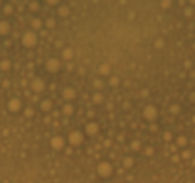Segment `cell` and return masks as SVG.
I'll return each mask as SVG.
<instances>
[{
	"label": "cell",
	"instance_id": "cell-1",
	"mask_svg": "<svg viewBox=\"0 0 195 183\" xmlns=\"http://www.w3.org/2000/svg\"><path fill=\"white\" fill-rule=\"evenodd\" d=\"M96 173L99 175L101 178H109L112 173H114V165L109 160H103L96 165Z\"/></svg>",
	"mask_w": 195,
	"mask_h": 183
},
{
	"label": "cell",
	"instance_id": "cell-2",
	"mask_svg": "<svg viewBox=\"0 0 195 183\" xmlns=\"http://www.w3.org/2000/svg\"><path fill=\"white\" fill-rule=\"evenodd\" d=\"M142 115H143V118H145L146 122L153 123L156 118H158V109H156V105H153V104L145 105V109H143Z\"/></svg>",
	"mask_w": 195,
	"mask_h": 183
},
{
	"label": "cell",
	"instance_id": "cell-3",
	"mask_svg": "<svg viewBox=\"0 0 195 183\" xmlns=\"http://www.w3.org/2000/svg\"><path fill=\"white\" fill-rule=\"evenodd\" d=\"M21 42L25 47H28V49H31V47H34L37 44V34L31 29V31H26L21 37Z\"/></svg>",
	"mask_w": 195,
	"mask_h": 183
},
{
	"label": "cell",
	"instance_id": "cell-4",
	"mask_svg": "<svg viewBox=\"0 0 195 183\" xmlns=\"http://www.w3.org/2000/svg\"><path fill=\"white\" fill-rule=\"evenodd\" d=\"M83 139H85L83 133L78 131V130H73V131L68 133V144H70V146H81Z\"/></svg>",
	"mask_w": 195,
	"mask_h": 183
},
{
	"label": "cell",
	"instance_id": "cell-5",
	"mask_svg": "<svg viewBox=\"0 0 195 183\" xmlns=\"http://www.w3.org/2000/svg\"><path fill=\"white\" fill-rule=\"evenodd\" d=\"M60 68H62V62L58 60V59H49L46 62V70L49 73H57Z\"/></svg>",
	"mask_w": 195,
	"mask_h": 183
},
{
	"label": "cell",
	"instance_id": "cell-6",
	"mask_svg": "<svg viewBox=\"0 0 195 183\" xmlns=\"http://www.w3.org/2000/svg\"><path fill=\"white\" fill-rule=\"evenodd\" d=\"M99 125H98V122H88L85 125V133L88 134V136H96L98 133H99Z\"/></svg>",
	"mask_w": 195,
	"mask_h": 183
},
{
	"label": "cell",
	"instance_id": "cell-7",
	"mask_svg": "<svg viewBox=\"0 0 195 183\" xmlns=\"http://www.w3.org/2000/svg\"><path fill=\"white\" fill-rule=\"evenodd\" d=\"M21 105H23L21 101H20L18 97H13V99H10V101H8L7 109H8L10 112H20V110H21Z\"/></svg>",
	"mask_w": 195,
	"mask_h": 183
},
{
	"label": "cell",
	"instance_id": "cell-8",
	"mask_svg": "<svg viewBox=\"0 0 195 183\" xmlns=\"http://www.w3.org/2000/svg\"><path fill=\"white\" fill-rule=\"evenodd\" d=\"M31 89L34 91V92H42L44 89H46V83H44V80L42 78H34L33 81H31Z\"/></svg>",
	"mask_w": 195,
	"mask_h": 183
},
{
	"label": "cell",
	"instance_id": "cell-9",
	"mask_svg": "<svg viewBox=\"0 0 195 183\" xmlns=\"http://www.w3.org/2000/svg\"><path fill=\"white\" fill-rule=\"evenodd\" d=\"M51 148L55 149V151H62V149L65 148L64 138H62V136H54V138L51 139Z\"/></svg>",
	"mask_w": 195,
	"mask_h": 183
},
{
	"label": "cell",
	"instance_id": "cell-10",
	"mask_svg": "<svg viewBox=\"0 0 195 183\" xmlns=\"http://www.w3.org/2000/svg\"><path fill=\"white\" fill-rule=\"evenodd\" d=\"M62 97L65 99V101H73L75 97H76V91L73 89V88H65L64 91H62Z\"/></svg>",
	"mask_w": 195,
	"mask_h": 183
},
{
	"label": "cell",
	"instance_id": "cell-11",
	"mask_svg": "<svg viewBox=\"0 0 195 183\" xmlns=\"http://www.w3.org/2000/svg\"><path fill=\"white\" fill-rule=\"evenodd\" d=\"M111 68H112V66L109 63H101L99 66H98V73H99L101 76H109L111 75Z\"/></svg>",
	"mask_w": 195,
	"mask_h": 183
},
{
	"label": "cell",
	"instance_id": "cell-12",
	"mask_svg": "<svg viewBox=\"0 0 195 183\" xmlns=\"http://www.w3.org/2000/svg\"><path fill=\"white\" fill-rule=\"evenodd\" d=\"M135 165V159L132 157V156H125L124 159H122V167L124 169H132Z\"/></svg>",
	"mask_w": 195,
	"mask_h": 183
},
{
	"label": "cell",
	"instance_id": "cell-13",
	"mask_svg": "<svg viewBox=\"0 0 195 183\" xmlns=\"http://www.w3.org/2000/svg\"><path fill=\"white\" fill-rule=\"evenodd\" d=\"M57 15L62 16V18H67L68 15H70V7H67V5H58V8H57Z\"/></svg>",
	"mask_w": 195,
	"mask_h": 183
},
{
	"label": "cell",
	"instance_id": "cell-14",
	"mask_svg": "<svg viewBox=\"0 0 195 183\" xmlns=\"http://www.w3.org/2000/svg\"><path fill=\"white\" fill-rule=\"evenodd\" d=\"M176 146H177V148H185V146H187V144H189V139H187V136H184V134H181V136H177V138H176Z\"/></svg>",
	"mask_w": 195,
	"mask_h": 183
},
{
	"label": "cell",
	"instance_id": "cell-15",
	"mask_svg": "<svg viewBox=\"0 0 195 183\" xmlns=\"http://www.w3.org/2000/svg\"><path fill=\"white\" fill-rule=\"evenodd\" d=\"M91 101H93V104H94V105H101V104H103V101H104V97H103V94H101L99 91H96V92H93Z\"/></svg>",
	"mask_w": 195,
	"mask_h": 183
},
{
	"label": "cell",
	"instance_id": "cell-16",
	"mask_svg": "<svg viewBox=\"0 0 195 183\" xmlns=\"http://www.w3.org/2000/svg\"><path fill=\"white\" fill-rule=\"evenodd\" d=\"M62 59H64V60H72V59H73V49H70V47H65V49L62 50Z\"/></svg>",
	"mask_w": 195,
	"mask_h": 183
},
{
	"label": "cell",
	"instance_id": "cell-17",
	"mask_svg": "<svg viewBox=\"0 0 195 183\" xmlns=\"http://www.w3.org/2000/svg\"><path fill=\"white\" fill-rule=\"evenodd\" d=\"M73 112H75V109H73V105L70 102H67L64 107H62V113L67 115V117H68V115H73Z\"/></svg>",
	"mask_w": 195,
	"mask_h": 183
},
{
	"label": "cell",
	"instance_id": "cell-18",
	"mask_svg": "<svg viewBox=\"0 0 195 183\" xmlns=\"http://www.w3.org/2000/svg\"><path fill=\"white\" fill-rule=\"evenodd\" d=\"M10 33V23L8 21H0V36H5Z\"/></svg>",
	"mask_w": 195,
	"mask_h": 183
},
{
	"label": "cell",
	"instance_id": "cell-19",
	"mask_svg": "<svg viewBox=\"0 0 195 183\" xmlns=\"http://www.w3.org/2000/svg\"><path fill=\"white\" fill-rule=\"evenodd\" d=\"M29 24H31L33 31H37V29H41V28H42V21L39 20V18H33V20H31V23H29Z\"/></svg>",
	"mask_w": 195,
	"mask_h": 183
},
{
	"label": "cell",
	"instance_id": "cell-20",
	"mask_svg": "<svg viewBox=\"0 0 195 183\" xmlns=\"http://www.w3.org/2000/svg\"><path fill=\"white\" fill-rule=\"evenodd\" d=\"M52 109V102L49 101V99H46V101H41V110L42 112H49Z\"/></svg>",
	"mask_w": 195,
	"mask_h": 183
},
{
	"label": "cell",
	"instance_id": "cell-21",
	"mask_svg": "<svg viewBox=\"0 0 195 183\" xmlns=\"http://www.w3.org/2000/svg\"><path fill=\"white\" fill-rule=\"evenodd\" d=\"M120 84V78H119V76H111V78H109V86H111V88H117V86H119Z\"/></svg>",
	"mask_w": 195,
	"mask_h": 183
},
{
	"label": "cell",
	"instance_id": "cell-22",
	"mask_svg": "<svg viewBox=\"0 0 195 183\" xmlns=\"http://www.w3.org/2000/svg\"><path fill=\"white\" fill-rule=\"evenodd\" d=\"M169 112H171L172 115H177V113H181V105H179L177 102L171 104V105H169Z\"/></svg>",
	"mask_w": 195,
	"mask_h": 183
},
{
	"label": "cell",
	"instance_id": "cell-23",
	"mask_svg": "<svg viewBox=\"0 0 195 183\" xmlns=\"http://www.w3.org/2000/svg\"><path fill=\"white\" fill-rule=\"evenodd\" d=\"M159 7L163 10H169L172 7V0H159Z\"/></svg>",
	"mask_w": 195,
	"mask_h": 183
},
{
	"label": "cell",
	"instance_id": "cell-24",
	"mask_svg": "<svg viewBox=\"0 0 195 183\" xmlns=\"http://www.w3.org/2000/svg\"><path fill=\"white\" fill-rule=\"evenodd\" d=\"M130 149H132V151H140V149H142V141L133 139V141L130 143Z\"/></svg>",
	"mask_w": 195,
	"mask_h": 183
},
{
	"label": "cell",
	"instance_id": "cell-25",
	"mask_svg": "<svg viewBox=\"0 0 195 183\" xmlns=\"http://www.w3.org/2000/svg\"><path fill=\"white\" fill-rule=\"evenodd\" d=\"M184 16L185 18H192L193 16V7H184Z\"/></svg>",
	"mask_w": 195,
	"mask_h": 183
},
{
	"label": "cell",
	"instance_id": "cell-26",
	"mask_svg": "<svg viewBox=\"0 0 195 183\" xmlns=\"http://www.w3.org/2000/svg\"><path fill=\"white\" fill-rule=\"evenodd\" d=\"M28 8H29V12H39L41 5H39V2H29Z\"/></svg>",
	"mask_w": 195,
	"mask_h": 183
},
{
	"label": "cell",
	"instance_id": "cell-27",
	"mask_svg": "<svg viewBox=\"0 0 195 183\" xmlns=\"http://www.w3.org/2000/svg\"><path fill=\"white\" fill-rule=\"evenodd\" d=\"M143 152H145L146 157H153V156H154V148H153V146H146Z\"/></svg>",
	"mask_w": 195,
	"mask_h": 183
},
{
	"label": "cell",
	"instance_id": "cell-28",
	"mask_svg": "<svg viewBox=\"0 0 195 183\" xmlns=\"http://www.w3.org/2000/svg\"><path fill=\"white\" fill-rule=\"evenodd\" d=\"M154 47H156V49H163V47H164V39H163V37H158V39L154 41Z\"/></svg>",
	"mask_w": 195,
	"mask_h": 183
},
{
	"label": "cell",
	"instance_id": "cell-29",
	"mask_svg": "<svg viewBox=\"0 0 195 183\" xmlns=\"http://www.w3.org/2000/svg\"><path fill=\"white\" fill-rule=\"evenodd\" d=\"M163 139H164L166 143H171V139H172V133H171V131H164V133H163Z\"/></svg>",
	"mask_w": 195,
	"mask_h": 183
},
{
	"label": "cell",
	"instance_id": "cell-30",
	"mask_svg": "<svg viewBox=\"0 0 195 183\" xmlns=\"http://www.w3.org/2000/svg\"><path fill=\"white\" fill-rule=\"evenodd\" d=\"M3 13H5V15H12V13H13V5L7 3V5L3 7Z\"/></svg>",
	"mask_w": 195,
	"mask_h": 183
},
{
	"label": "cell",
	"instance_id": "cell-31",
	"mask_svg": "<svg viewBox=\"0 0 195 183\" xmlns=\"http://www.w3.org/2000/svg\"><path fill=\"white\" fill-rule=\"evenodd\" d=\"M190 157H192V152L187 151V149H184L182 154H181V159H185V160H187V159H190Z\"/></svg>",
	"mask_w": 195,
	"mask_h": 183
},
{
	"label": "cell",
	"instance_id": "cell-32",
	"mask_svg": "<svg viewBox=\"0 0 195 183\" xmlns=\"http://www.w3.org/2000/svg\"><path fill=\"white\" fill-rule=\"evenodd\" d=\"M10 66H12V63H10L8 60H3L2 63H0V68L2 70H10Z\"/></svg>",
	"mask_w": 195,
	"mask_h": 183
},
{
	"label": "cell",
	"instance_id": "cell-33",
	"mask_svg": "<svg viewBox=\"0 0 195 183\" xmlns=\"http://www.w3.org/2000/svg\"><path fill=\"white\" fill-rule=\"evenodd\" d=\"M93 86H94L96 89H101L103 86H104V83H103V80H94L93 81Z\"/></svg>",
	"mask_w": 195,
	"mask_h": 183
},
{
	"label": "cell",
	"instance_id": "cell-34",
	"mask_svg": "<svg viewBox=\"0 0 195 183\" xmlns=\"http://www.w3.org/2000/svg\"><path fill=\"white\" fill-rule=\"evenodd\" d=\"M55 26V20L54 18H47L46 20V28H54Z\"/></svg>",
	"mask_w": 195,
	"mask_h": 183
},
{
	"label": "cell",
	"instance_id": "cell-35",
	"mask_svg": "<svg viewBox=\"0 0 195 183\" xmlns=\"http://www.w3.org/2000/svg\"><path fill=\"white\" fill-rule=\"evenodd\" d=\"M171 160H172L174 164H177V162L181 160V156H179L177 152H176V154H172V156H171Z\"/></svg>",
	"mask_w": 195,
	"mask_h": 183
},
{
	"label": "cell",
	"instance_id": "cell-36",
	"mask_svg": "<svg viewBox=\"0 0 195 183\" xmlns=\"http://www.w3.org/2000/svg\"><path fill=\"white\" fill-rule=\"evenodd\" d=\"M44 2H46L47 5H52V7H54V5H58V2H60V0H44Z\"/></svg>",
	"mask_w": 195,
	"mask_h": 183
},
{
	"label": "cell",
	"instance_id": "cell-37",
	"mask_svg": "<svg viewBox=\"0 0 195 183\" xmlns=\"http://www.w3.org/2000/svg\"><path fill=\"white\" fill-rule=\"evenodd\" d=\"M169 151H171L172 154H176V152H177V146H176L174 143H171V144H169Z\"/></svg>",
	"mask_w": 195,
	"mask_h": 183
},
{
	"label": "cell",
	"instance_id": "cell-38",
	"mask_svg": "<svg viewBox=\"0 0 195 183\" xmlns=\"http://www.w3.org/2000/svg\"><path fill=\"white\" fill-rule=\"evenodd\" d=\"M130 105H132V104H130L129 101H125V102L122 104V109H124V110H130Z\"/></svg>",
	"mask_w": 195,
	"mask_h": 183
},
{
	"label": "cell",
	"instance_id": "cell-39",
	"mask_svg": "<svg viewBox=\"0 0 195 183\" xmlns=\"http://www.w3.org/2000/svg\"><path fill=\"white\" fill-rule=\"evenodd\" d=\"M150 131H151V133H156V131H158V125L150 123Z\"/></svg>",
	"mask_w": 195,
	"mask_h": 183
},
{
	"label": "cell",
	"instance_id": "cell-40",
	"mask_svg": "<svg viewBox=\"0 0 195 183\" xmlns=\"http://www.w3.org/2000/svg\"><path fill=\"white\" fill-rule=\"evenodd\" d=\"M184 66H185V70H190V68H192V62H185Z\"/></svg>",
	"mask_w": 195,
	"mask_h": 183
},
{
	"label": "cell",
	"instance_id": "cell-41",
	"mask_svg": "<svg viewBox=\"0 0 195 183\" xmlns=\"http://www.w3.org/2000/svg\"><path fill=\"white\" fill-rule=\"evenodd\" d=\"M26 115H28V117H31V115H34V110L33 109H28L26 110Z\"/></svg>",
	"mask_w": 195,
	"mask_h": 183
},
{
	"label": "cell",
	"instance_id": "cell-42",
	"mask_svg": "<svg viewBox=\"0 0 195 183\" xmlns=\"http://www.w3.org/2000/svg\"><path fill=\"white\" fill-rule=\"evenodd\" d=\"M111 144H112V141H109V139L104 141V146H106V148H111Z\"/></svg>",
	"mask_w": 195,
	"mask_h": 183
},
{
	"label": "cell",
	"instance_id": "cell-43",
	"mask_svg": "<svg viewBox=\"0 0 195 183\" xmlns=\"http://www.w3.org/2000/svg\"><path fill=\"white\" fill-rule=\"evenodd\" d=\"M189 99H190V101H195V91H192V92L189 94Z\"/></svg>",
	"mask_w": 195,
	"mask_h": 183
},
{
	"label": "cell",
	"instance_id": "cell-44",
	"mask_svg": "<svg viewBox=\"0 0 195 183\" xmlns=\"http://www.w3.org/2000/svg\"><path fill=\"white\" fill-rule=\"evenodd\" d=\"M142 96H143V97H146V96H148V89H143L142 91Z\"/></svg>",
	"mask_w": 195,
	"mask_h": 183
},
{
	"label": "cell",
	"instance_id": "cell-45",
	"mask_svg": "<svg viewBox=\"0 0 195 183\" xmlns=\"http://www.w3.org/2000/svg\"><path fill=\"white\" fill-rule=\"evenodd\" d=\"M181 7H185V3H187V2H185V0H179V2H177Z\"/></svg>",
	"mask_w": 195,
	"mask_h": 183
},
{
	"label": "cell",
	"instance_id": "cell-46",
	"mask_svg": "<svg viewBox=\"0 0 195 183\" xmlns=\"http://www.w3.org/2000/svg\"><path fill=\"white\" fill-rule=\"evenodd\" d=\"M189 5L190 7H195V0H189Z\"/></svg>",
	"mask_w": 195,
	"mask_h": 183
},
{
	"label": "cell",
	"instance_id": "cell-47",
	"mask_svg": "<svg viewBox=\"0 0 195 183\" xmlns=\"http://www.w3.org/2000/svg\"><path fill=\"white\" fill-rule=\"evenodd\" d=\"M192 123H195V115H193V117H192Z\"/></svg>",
	"mask_w": 195,
	"mask_h": 183
},
{
	"label": "cell",
	"instance_id": "cell-48",
	"mask_svg": "<svg viewBox=\"0 0 195 183\" xmlns=\"http://www.w3.org/2000/svg\"><path fill=\"white\" fill-rule=\"evenodd\" d=\"M0 2H2V0H0Z\"/></svg>",
	"mask_w": 195,
	"mask_h": 183
}]
</instances>
